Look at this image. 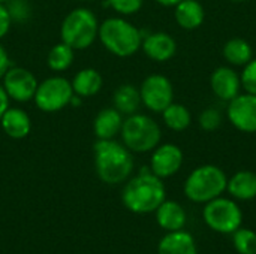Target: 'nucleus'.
<instances>
[{"label":"nucleus","instance_id":"1","mask_svg":"<svg viewBox=\"0 0 256 254\" xmlns=\"http://www.w3.org/2000/svg\"><path fill=\"white\" fill-rule=\"evenodd\" d=\"M94 168L100 181L106 184H120L126 181L134 171L132 151L116 139H98L93 147Z\"/></svg>","mask_w":256,"mask_h":254},{"label":"nucleus","instance_id":"2","mask_svg":"<svg viewBox=\"0 0 256 254\" xmlns=\"http://www.w3.org/2000/svg\"><path fill=\"white\" fill-rule=\"evenodd\" d=\"M123 204L128 210L136 214L156 211L165 201V186L162 178L142 168L140 175L134 177L123 189Z\"/></svg>","mask_w":256,"mask_h":254},{"label":"nucleus","instance_id":"3","mask_svg":"<svg viewBox=\"0 0 256 254\" xmlns=\"http://www.w3.org/2000/svg\"><path fill=\"white\" fill-rule=\"evenodd\" d=\"M142 31L122 16H110L99 24L98 39L116 57L134 55L142 43Z\"/></svg>","mask_w":256,"mask_h":254},{"label":"nucleus","instance_id":"4","mask_svg":"<svg viewBox=\"0 0 256 254\" xmlns=\"http://www.w3.org/2000/svg\"><path fill=\"white\" fill-rule=\"evenodd\" d=\"M99 19L96 13L88 7L72 9L62 21L60 37L62 42L68 43L75 51L90 48L98 39Z\"/></svg>","mask_w":256,"mask_h":254},{"label":"nucleus","instance_id":"5","mask_svg":"<svg viewBox=\"0 0 256 254\" xmlns=\"http://www.w3.org/2000/svg\"><path fill=\"white\" fill-rule=\"evenodd\" d=\"M120 136L132 153H147L159 145L162 132L152 117L135 112L123 120Z\"/></svg>","mask_w":256,"mask_h":254},{"label":"nucleus","instance_id":"6","mask_svg":"<svg viewBox=\"0 0 256 254\" xmlns=\"http://www.w3.org/2000/svg\"><path fill=\"white\" fill-rule=\"evenodd\" d=\"M228 180L225 172L213 165H204L195 169L186 180L184 193L192 202L207 204L219 198L226 189Z\"/></svg>","mask_w":256,"mask_h":254},{"label":"nucleus","instance_id":"7","mask_svg":"<svg viewBox=\"0 0 256 254\" xmlns=\"http://www.w3.org/2000/svg\"><path fill=\"white\" fill-rule=\"evenodd\" d=\"M72 97L74 90L70 81L64 76L54 75L39 82L33 102L42 112L52 114L69 106Z\"/></svg>","mask_w":256,"mask_h":254},{"label":"nucleus","instance_id":"8","mask_svg":"<svg viewBox=\"0 0 256 254\" xmlns=\"http://www.w3.org/2000/svg\"><path fill=\"white\" fill-rule=\"evenodd\" d=\"M204 220L208 228L220 234H234L243 220V214L234 201L216 198L207 202L204 208Z\"/></svg>","mask_w":256,"mask_h":254},{"label":"nucleus","instance_id":"9","mask_svg":"<svg viewBox=\"0 0 256 254\" xmlns=\"http://www.w3.org/2000/svg\"><path fill=\"white\" fill-rule=\"evenodd\" d=\"M2 85L10 100L27 103L33 100L39 81L28 69L21 66H10L2 78Z\"/></svg>","mask_w":256,"mask_h":254},{"label":"nucleus","instance_id":"10","mask_svg":"<svg viewBox=\"0 0 256 254\" xmlns=\"http://www.w3.org/2000/svg\"><path fill=\"white\" fill-rule=\"evenodd\" d=\"M141 102L152 112H164L174 97V90L171 81L164 75H150L147 76L140 87Z\"/></svg>","mask_w":256,"mask_h":254},{"label":"nucleus","instance_id":"11","mask_svg":"<svg viewBox=\"0 0 256 254\" xmlns=\"http://www.w3.org/2000/svg\"><path fill=\"white\" fill-rule=\"evenodd\" d=\"M228 118L242 132H256V94H238L230 100Z\"/></svg>","mask_w":256,"mask_h":254},{"label":"nucleus","instance_id":"12","mask_svg":"<svg viewBox=\"0 0 256 254\" xmlns=\"http://www.w3.org/2000/svg\"><path fill=\"white\" fill-rule=\"evenodd\" d=\"M183 163V153L174 144H164L154 148L150 160L152 172L159 178H168L174 175Z\"/></svg>","mask_w":256,"mask_h":254},{"label":"nucleus","instance_id":"13","mask_svg":"<svg viewBox=\"0 0 256 254\" xmlns=\"http://www.w3.org/2000/svg\"><path fill=\"white\" fill-rule=\"evenodd\" d=\"M141 48L144 54L152 58L153 61H168L170 58L174 57L177 51V43L172 36L164 31H156V33H148L142 37Z\"/></svg>","mask_w":256,"mask_h":254},{"label":"nucleus","instance_id":"14","mask_svg":"<svg viewBox=\"0 0 256 254\" xmlns=\"http://www.w3.org/2000/svg\"><path fill=\"white\" fill-rule=\"evenodd\" d=\"M0 126L10 139H24L32 132V120L28 114L16 106H9L0 118Z\"/></svg>","mask_w":256,"mask_h":254},{"label":"nucleus","instance_id":"15","mask_svg":"<svg viewBox=\"0 0 256 254\" xmlns=\"http://www.w3.org/2000/svg\"><path fill=\"white\" fill-rule=\"evenodd\" d=\"M212 88L214 91V94L222 99V100H232L236 96H238L240 87H242V81L237 75V72H234L231 67H218L210 79Z\"/></svg>","mask_w":256,"mask_h":254},{"label":"nucleus","instance_id":"16","mask_svg":"<svg viewBox=\"0 0 256 254\" xmlns=\"http://www.w3.org/2000/svg\"><path fill=\"white\" fill-rule=\"evenodd\" d=\"M123 114L114 106L100 109L93 120V133L98 139H116L123 126Z\"/></svg>","mask_w":256,"mask_h":254},{"label":"nucleus","instance_id":"17","mask_svg":"<svg viewBox=\"0 0 256 254\" xmlns=\"http://www.w3.org/2000/svg\"><path fill=\"white\" fill-rule=\"evenodd\" d=\"M70 84H72L74 94H76L82 99H87V97L96 96L102 90L104 78L99 70H96L93 67H86L75 73Z\"/></svg>","mask_w":256,"mask_h":254},{"label":"nucleus","instance_id":"18","mask_svg":"<svg viewBox=\"0 0 256 254\" xmlns=\"http://www.w3.org/2000/svg\"><path fill=\"white\" fill-rule=\"evenodd\" d=\"M159 254H198L195 240L190 234L174 231L162 238L159 243Z\"/></svg>","mask_w":256,"mask_h":254},{"label":"nucleus","instance_id":"19","mask_svg":"<svg viewBox=\"0 0 256 254\" xmlns=\"http://www.w3.org/2000/svg\"><path fill=\"white\" fill-rule=\"evenodd\" d=\"M156 219L162 229L174 232L182 231L186 225V213L177 202L164 201L156 210Z\"/></svg>","mask_w":256,"mask_h":254},{"label":"nucleus","instance_id":"20","mask_svg":"<svg viewBox=\"0 0 256 254\" xmlns=\"http://www.w3.org/2000/svg\"><path fill=\"white\" fill-rule=\"evenodd\" d=\"M176 21L186 30L198 28L204 21V9L196 0H182L176 4Z\"/></svg>","mask_w":256,"mask_h":254},{"label":"nucleus","instance_id":"21","mask_svg":"<svg viewBox=\"0 0 256 254\" xmlns=\"http://www.w3.org/2000/svg\"><path fill=\"white\" fill-rule=\"evenodd\" d=\"M141 103L142 102H141L140 88H136L132 84L120 85L112 94V105L123 115H132L138 112Z\"/></svg>","mask_w":256,"mask_h":254},{"label":"nucleus","instance_id":"22","mask_svg":"<svg viewBox=\"0 0 256 254\" xmlns=\"http://www.w3.org/2000/svg\"><path fill=\"white\" fill-rule=\"evenodd\" d=\"M231 196L240 201H250L256 198V174L250 171L237 172L226 184Z\"/></svg>","mask_w":256,"mask_h":254},{"label":"nucleus","instance_id":"23","mask_svg":"<svg viewBox=\"0 0 256 254\" xmlns=\"http://www.w3.org/2000/svg\"><path fill=\"white\" fill-rule=\"evenodd\" d=\"M75 58V49L70 48L68 43L64 42H58L56 43L46 55V66L52 70V72H64L68 70Z\"/></svg>","mask_w":256,"mask_h":254},{"label":"nucleus","instance_id":"24","mask_svg":"<svg viewBox=\"0 0 256 254\" xmlns=\"http://www.w3.org/2000/svg\"><path fill=\"white\" fill-rule=\"evenodd\" d=\"M224 57L236 66H244L252 60V48L250 45L242 39V37H234L230 39L225 46H224Z\"/></svg>","mask_w":256,"mask_h":254},{"label":"nucleus","instance_id":"25","mask_svg":"<svg viewBox=\"0 0 256 254\" xmlns=\"http://www.w3.org/2000/svg\"><path fill=\"white\" fill-rule=\"evenodd\" d=\"M162 117H164V123L171 130H176V132H182L188 129L192 121L189 109L180 103H171L166 109H164Z\"/></svg>","mask_w":256,"mask_h":254},{"label":"nucleus","instance_id":"26","mask_svg":"<svg viewBox=\"0 0 256 254\" xmlns=\"http://www.w3.org/2000/svg\"><path fill=\"white\" fill-rule=\"evenodd\" d=\"M234 246L240 254H256V234L250 229H237L234 232Z\"/></svg>","mask_w":256,"mask_h":254},{"label":"nucleus","instance_id":"27","mask_svg":"<svg viewBox=\"0 0 256 254\" xmlns=\"http://www.w3.org/2000/svg\"><path fill=\"white\" fill-rule=\"evenodd\" d=\"M12 22H26L32 13V9L27 0H9L6 3Z\"/></svg>","mask_w":256,"mask_h":254},{"label":"nucleus","instance_id":"28","mask_svg":"<svg viewBox=\"0 0 256 254\" xmlns=\"http://www.w3.org/2000/svg\"><path fill=\"white\" fill-rule=\"evenodd\" d=\"M144 0H105V6H110L120 15H134L142 7Z\"/></svg>","mask_w":256,"mask_h":254},{"label":"nucleus","instance_id":"29","mask_svg":"<svg viewBox=\"0 0 256 254\" xmlns=\"http://www.w3.org/2000/svg\"><path fill=\"white\" fill-rule=\"evenodd\" d=\"M222 123V115L216 108H207L206 111H202V114L200 115V124L204 130H216Z\"/></svg>","mask_w":256,"mask_h":254},{"label":"nucleus","instance_id":"30","mask_svg":"<svg viewBox=\"0 0 256 254\" xmlns=\"http://www.w3.org/2000/svg\"><path fill=\"white\" fill-rule=\"evenodd\" d=\"M240 81L248 93L256 94V58L244 64V70L242 73Z\"/></svg>","mask_w":256,"mask_h":254},{"label":"nucleus","instance_id":"31","mask_svg":"<svg viewBox=\"0 0 256 254\" xmlns=\"http://www.w3.org/2000/svg\"><path fill=\"white\" fill-rule=\"evenodd\" d=\"M12 24L14 22H12V18L9 15L6 3H0V39H3L9 33Z\"/></svg>","mask_w":256,"mask_h":254},{"label":"nucleus","instance_id":"32","mask_svg":"<svg viewBox=\"0 0 256 254\" xmlns=\"http://www.w3.org/2000/svg\"><path fill=\"white\" fill-rule=\"evenodd\" d=\"M10 57L8 54V51L4 49V46L0 43V81L4 76V73L8 72V69L10 67Z\"/></svg>","mask_w":256,"mask_h":254},{"label":"nucleus","instance_id":"33","mask_svg":"<svg viewBox=\"0 0 256 254\" xmlns=\"http://www.w3.org/2000/svg\"><path fill=\"white\" fill-rule=\"evenodd\" d=\"M9 106H10V99L8 97V94H6L3 85L0 84V118H2V115L4 114V111H6Z\"/></svg>","mask_w":256,"mask_h":254},{"label":"nucleus","instance_id":"34","mask_svg":"<svg viewBox=\"0 0 256 254\" xmlns=\"http://www.w3.org/2000/svg\"><path fill=\"white\" fill-rule=\"evenodd\" d=\"M159 4H162V6H176L177 3H180L182 0H156Z\"/></svg>","mask_w":256,"mask_h":254},{"label":"nucleus","instance_id":"35","mask_svg":"<svg viewBox=\"0 0 256 254\" xmlns=\"http://www.w3.org/2000/svg\"><path fill=\"white\" fill-rule=\"evenodd\" d=\"M231 1H236V3H240V1H246V0H231Z\"/></svg>","mask_w":256,"mask_h":254},{"label":"nucleus","instance_id":"36","mask_svg":"<svg viewBox=\"0 0 256 254\" xmlns=\"http://www.w3.org/2000/svg\"><path fill=\"white\" fill-rule=\"evenodd\" d=\"M9 0H0V3H8Z\"/></svg>","mask_w":256,"mask_h":254},{"label":"nucleus","instance_id":"37","mask_svg":"<svg viewBox=\"0 0 256 254\" xmlns=\"http://www.w3.org/2000/svg\"><path fill=\"white\" fill-rule=\"evenodd\" d=\"M78 1H93V0H78Z\"/></svg>","mask_w":256,"mask_h":254}]
</instances>
